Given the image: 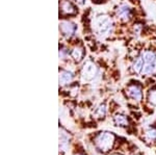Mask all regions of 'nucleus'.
<instances>
[{
  "label": "nucleus",
  "mask_w": 156,
  "mask_h": 155,
  "mask_svg": "<svg viewBox=\"0 0 156 155\" xmlns=\"http://www.w3.org/2000/svg\"><path fill=\"white\" fill-rule=\"evenodd\" d=\"M114 123L115 124V126L119 127H127L129 125V120L127 119L126 116L121 114H117L114 117Z\"/></svg>",
  "instance_id": "10"
},
{
  "label": "nucleus",
  "mask_w": 156,
  "mask_h": 155,
  "mask_svg": "<svg viewBox=\"0 0 156 155\" xmlns=\"http://www.w3.org/2000/svg\"><path fill=\"white\" fill-rule=\"evenodd\" d=\"M71 56L75 62H80L82 59V57H83V50L80 47H75L71 51Z\"/></svg>",
  "instance_id": "11"
},
{
  "label": "nucleus",
  "mask_w": 156,
  "mask_h": 155,
  "mask_svg": "<svg viewBox=\"0 0 156 155\" xmlns=\"http://www.w3.org/2000/svg\"><path fill=\"white\" fill-rule=\"evenodd\" d=\"M144 64H145V62H144L143 55L137 57V58L135 59L134 64H133V67H132L133 71H134L135 73H140V72L143 71V68H144Z\"/></svg>",
  "instance_id": "12"
},
{
  "label": "nucleus",
  "mask_w": 156,
  "mask_h": 155,
  "mask_svg": "<svg viewBox=\"0 0 156 155\" xmlns=\"http://www.w3.org/2000/svg\"><path fill=\"white\" fill-rule=\"evenodd\" d=\"M147 99H148V102H149L151 105L156 106V87L150 90L149 93H148Z\"/></svg>",
  "instance_id": "14"
},
{
  "label": "nucleus",
  "mask_w": 156,
  "mask_h": 155,
  "mask_svg": "<svg viewBox=\"0 0 156 155\" xmlns=\"http://www.w3.org/2000/svg\"><path fill=\"white\" fill-rule=\"evenodd\" d=\"M73 73L69 71H62L59 73V84L60 86H67L71 83L73 80Z\"/></svg>",
  "instance_id": "8"
},
{
  "label": "nucleus",
  "mask_w": 156,
  "mask_h": 155,
  "mask_svg": "<svg viewBox=\"0 0 156 155\" xmlns=\"http://www.w3.org/2000/svg\"><path fill=\"white\" fill-rule=\"evenodd\" d=\"M115 142V136L112 132L103 131L95 136L94 143L96 148L101 152H108L112 149Z\"/></svg>",
  "instance_id": "1"
},
{
  "label": "nucleus",
  "mask_w": 156,
  "mask_h": 155,
  "mask_svg": "<svg viewBox=\"0 0 156 155\" xmlns=\"http://www.w3.org/2000/svg\"><path fill=\"white\" fill-rule=\"evenodd\" d=\"M76 155H82V154H76Z\"/></svg>",
  "instance_id": "18"
},
{
  "label": "nucleus",
  "mask_w": 156,
  "mask_h": 155,
  "mask_svg": "<svg viewBox=\"0 0 156 155\" xmlns=\"http://www.w3.org/2000/svg\"><path fill=\"white\" fill-rule=\"evenodd\" d=\"M66 53H67V51H66V50H65V49L59 50V58L64 59L65 57H66Z\"/></svg>",
  "instance_id": "16"
},
{
  "label": "nucleus",
  "mask_w": 156,
  "mask_h": 155,
  "mask_svg": "<svg viewBox=\"0 0 156 155\" xmlns=\"http://www.w3.org/2000/svg\"><path fill=\"white\" fill-rule=\"evenodd\" d=\"M146 137L149 141H156V129L155 128H150L146 131Z\"/></svg>",
  "instance_id": "15"
},
{
  "label": "nucleus",
  "mask_w": 156,
  "mask_h": 155,
  "mask_svg": "<svg viewBox=\"0 0 156 155\" xmlns=\"http://www.w3.org/2000/svg\"><path fill=\"white\" fill-rule=\"evenodd\" d=\"M98 73V68L93 62H87L81 69V76L84 80H92Z\"/></svg>",
  "instance_id": "3"
},
{
  "label": "nucleus",
  "mask_w": 156,
  "mask_h": 155,
  "mask_svg": "<svg viewBox=\"0 0 156 155\" xmlns=\"http://www.w3.org/2000/svg\"><path fill=\"white\" fill-rule=\"evenodd\" d=\"M144 57V68H143V74H151L156 71V54L152 51H146L143 53Z\"/></svg>",
  "instance_id": "2"
},
{
  "label": "nucleus",
  "mask_w": 156,
  "mask_h": 155,
  "mask_svg": "<svg viewBox=\"0 0 156 155\" xmlns=\"http://www.w3.org/2000/svg\"><path fill=\"white\" fill-rule=\"evenodd\" d=\"M112 22L110 21L107 17L103 16V17H101V18L98 19L97 29H98V32H99L100 34L108 33L109 31H112Z\"/></svg>",
  "instance_id": "4"
},
{
  "label": "nucleus",
  "mask_w": 156,
  "mask_h": 155,
  "mask_svg": "<svg viewBox=\"0 0 156 155\" xmlns=\"http://www.w3.org/2000/svg\"><path fill=\"white\" fill-rule=\"evenodd\" d=\"M95 117H96L97 119H103L105 117V114H106V107H105L104 104H102V105H100L98 108L94 112Z\"/></svg>",
  "instance_id": "13"
},
{
  "label": "nucleus",
  "mask_w": 156,
  "mask_h": 155,
  "mask_svg": "<svg viewBox=\"0 0 156 155\" xmlns=\"http://www.w3.org/2000/svg\"><path fill=\"white\" fill-rule=\"evenodd\" d=\"M112 155H122V154H118V153H117V154H112Z\"/></svg>",
  "instance_id": "17"
},
{
  "label": "nucleus",
  "mask_w": 156,
  "mask_h": 155,
  "mask_svg": "<svg viewBox=\"0 0 156 155\" xmlns=\"http://www.w3.org/2000/svg\"><path fill=\"white\" fill-rule=\"evenodd\" d=\"M117 15L119 18H121L122 20H125V21H127V20L130 19V17H131V11H130V9L126 5H122L120 6L119 9H118L117 11Z\"/></svg>",
  "instance_id": "9"
},
{
  "label": "nucleus",
  "mask_w": 156,
  "mask_h": 155,
  "mask_svg": "<svg viewBox=\"0 0 156 155\" xmlns=\"http://www.w3.org/2000/svg\"><path fill=\"white\" fill-rule=\"evenodd\" d=\"M59 31L67 37H71L76 31V25L70 21H62L59 23Z\"/></svg>",
  "instance_id": "5"
},
{
  "label": "nucleus",
  "mask_w": 156,
  "mask_h": 155,
  "mask_svg": "<svg viewBox=\"0 0 156 155\" xmlns=\"http://www.w3.org/2000/svg\"><path fill=\"white\" fill-rule=\"evenodd\" d=\"M60 11L62 14L64 15H74L76 12V9L73 5L72 2L68 1V0H64V1L60 3Z\"/></svg>",
  "instance_id": "7"
},
{
  "label": "nucleus",
  "mask_w": 156,
  "mask_h": 155,
  "mask_svg": "<svg viewBox=\"0 0 156 155\" xmlns=\"http://www.w3.org/2000/svg\"><path fill=\"white\" fill-rule=\"evenodd\" d=\"M126 94L129 98L133 99L134 101H140L143 99V92L142 87L137 84H131L127 87Z\"/></svg>",
  "instance_id": "6"
}]
</instances>
